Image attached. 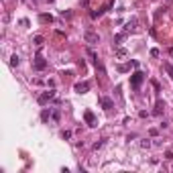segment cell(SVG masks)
I'll return each instance as SVG.
<instances>
[{
    "mask_svg": "<svg viewBox=\"0 0 173 173\" xmlns=\"http://www.w3.org/2000/svg\"><path fill=\"white\" fill-rule=\"evenodd\" d=\"M143 79H145V74L137 69V71L130 75V86H133L134 90H138V88H141V84H143Z\"/></svg>",
    "mask_w": 173,
    "mask_h": 173,
    "instance_id": "obj_1",
    "label": "cell"
},
{
    "mask_svg": "<svg viewBox=\"0 0 173 173\" xmlns=\"http://www.w3.org/2000/svg\"><path fill=\"white\" fill-rule=\"evenodd\" d=\"M53 100H55V92H53V90H49V92H43V94L37 98V102H39L41 106H47V104L53 102Z\"/></svg>",
    "mask_w": 173,
    "mask_h": 173,
    "instance_id": "obj_2",
    "label": "cell"
},
{
    "mask_svg": "<svg viewBox=\"0 0 173 173\" xmlns=\"http://www.w3.org/2000/svg\"><path fill=\"white\" fill-rule=\"evenodd\" d=\"M33 67L37 69V71H43L45 67H47V61H45V57L41 53H37L35 55V61H33Z\"/></svg>",
    "mask_w": 173,
    "mask_h": 173,
    "instance_id": "obj_3",
    "label": "cell"
},
{
    "mask_svg": "<svg viewBox=\"0 0 173 173\" xmlns=\"http://www.w3.org/2000/svg\"><path fill=\"white\" fill-rule=\"evenodd\" d=\"M84 41H86V43H90V45H96V43H100V37H98V33L86 31V33H84Z\"/></svg>",
    "mask_w": 173,
    "mask_h": 173,
    "instance_id": "obj_4",
    "label": "cell"
},
{
    "mask_svg": "<svg viewBox=\"0 0 173 173\" xmlns=\"http://www.w3.org/2000/svg\"><path fill=\"white\" fill-rule=\"evenodd\" d=\"M84 120L90 124V126H98V122H96V116H94V112H92V110H86V112H84Z\"/></svg>",
    "mask_w": 173,
    "mask_h": 173,
    "instance_id": "obj_5",
    "label": "cell"
},
{
    "mask_svg": "<svg viewBox=\"0 0 173 173\" xmlns=\"http://www.w3.org/2000/svg\"><path fill=\"white\" fill-rule=\"evenodd\" d=\"M74 90L78 94H86V92H90V82H79V84L74 86Z\"/></svg>",
    "mask_w": 173,
    "mask_h": 173,
    "instance_id": "obj_6",
    "label": "cell"
},
{
    "mask_svg": "<svg viewBox=\"0 0 173 173\" xmlns=\"http://www.w3.org/2000/svg\"><path fill=\"white\" fill-rule=\"evenodd\" d=\"M137 25H138V20L137 19H130L126 25H124V33H134L137 31Z\"/></svg>",
    "mask_w": 173,
    "mask_h": 173,
    "instance_id": "obj_7",
    "label": "cell"
},
{
    "mask_svg": "<svg viewBox=\"0 0 173 173\" xmlns=\"http://www.w3.org/2000/svg\"><path fill=\"white\" fill-rule=\"evenodd\" d=\"M163 110H165V102L163 100H157V102H155V110H153V114H163Z\"/></svg>",
    "mask_w": 173,
    "mask_h": 173,
    "instance_id": "obj_8",
    "label": "cell"
},
{
    "mask_svg": "<svg viewBox=\"0 0 173 173\" xmlns=\"http://www.w3.org/2000/svg\"><path fill=\"white\" fill-rule=\"evenodd\" d=\"M100 104H102V108H104V110H110V108H114V102H112L110 98H104V96L100 98Z\"/></svg>",
    "mask_w": 173,
    "mask_h": 173,
    "instance_id": "obj_9",
    "label": "cell"
},
{
    "mask_svg": "<svg viewBox=\"0 0 173 173\" xmlns=\"http://www.w3.org/2000/svg\"><path fill=\"white\" fill-rule=\"evenodd\" d=\"M130 67H138V61H130V63H122V65H118V71H129Z\"/></svg>",
    "mask_w": 173,
    "mask_h": 173,
    "instance_id": "obj_10",
    "label": "cell"
},
{
    "mask_svg": "<svg viewBox=\"0 0 173 173\" xmlns=\"http://www.w3.org/2000/svg\"><path fill=\"white\" fill-rule=\"evenodd\" d=\"M39 20L43 25H51V23H53V16L51 15H39Z\"/></svg>",
    "mask_w": 173,
    "mask_h": 173,
    "instance_id": "obj_11",
    "label": "cell"
},
{
    "mask_svg": "<svg viewBox=\"0 0 173 173\" xmlns=\"http://www.w3.org/2000/svg\"><path fill=\"white\" fill-rule=\"evenodd\" d=\"M49 118H51V110H43V112H41V120H43V122H47Z\"/></svg>",
    "mask_w": 173,
    "mask_h": 173,
    "instance_id": "obj_12",
    "label": "cell"
},
{
    "mask_svg": "<svg viewBox=\"0 0 173 173\" xmlns=\"http://www.w3.org/2000/svg\"><path fill=\"white\" fill-rule=\"evenodd\" d=\"M124 35H126V33H118V35H116V37H114V45H120V43H122Z\"/></svg>",
    "mask_w": 173,
    "mask_h": 173,
    "instance_id": "obj_13",
    "label": "cell"
},
{
    "mask_svg": "<svg viewBox=\"0 0 173 173\" xmlns=\"http://www.w3.org/2000/svg\"><path fill=\"white\" fill-rule=\"evenodd\" d=\"M126 49H116V57H118V59H124V57H126Z\"/></svg>",
    "mask_w": 173,
    "mask_h": 173,
    "instance_id": "obj_14",
    "label": "cell"
},
{
    "mask_svg": "<svg viewBox=\"0 0 173 173\" xmlns=\"http://www.w3.org/2000/svg\"><path fill=\"white\" fill-rule=\"evenodd\" d=\"M19 55H12V57H10V65H12V67H16V65H19Z\"/></svg>",
    "mask_w": 173,
    "mask_h": 173,
    "instance_id": "obj_15",
    "label": "cell"
},
{
    "mask_svg": "<svg viewBox=\"0 0 173 173\" xmlns=\"http://www.w3.org/2000/svg\"><path fill=\"white\" fill-rule=\"evenodd\" d=\"M165 69H167L169 78H173V65H171V63H165Z\"/></svg>",
    "mask_w": 173,
    "mask_h": 173,
    "instance_id": "obj_16",
    "label": "cell"
},
{
    "mask_svg": "<svg viewBox=\"0 0 173 173\" xmlns=\"http://www.w3.org/2000/svg\"><path fill=\"white\" fill-rule=\"evenodd\" d=\"M33 41H35V45H43V37H41V35H37Z\"/></svg>",
    "mask_w": 173,
    "mask_h": 173,
    "instance_id": "obj_17",
    "label": "cell"
},
{
    "mask_svg": "<svg viewBox=\"0 0 173 173\" xmlns=\"http://www.w3.org/2000/svg\"><path fill=\"white\" fill-rule=\"evenodd\" d=\"M141 147H143V149H149V147H151V141H141Z\"/></svg>",
    "mask_w": 173,
    "mask_h": 173,
    "instance_id": "obj_18",
    "label": "cell"
},
{
    "mask_svg": "<svg viewBox=\"0 0 173 173\" xmlns=\"http://www.w3.org/2000/svg\"><path fill=\"white\" fill-rule=\"evenodd\" d=\"M61 137H63V138H69V137H71V133H69V130H63V133H61Z\"/></svg>",
    "mask_w": 173,
    "mask_h": 173,
    "instance_id": "obj_19",
    "label": "cell"
},
{
    "mask_svg": "<svg viewBox=\"0 0 173 173\" xmlns=\"http://www.w3.org/2000/svg\"><path fill=\"white\" fill-rule=\"evenodd\" d=\"M151 55H153V57H159V49H151Z\"/></svg>",
    "mask_w": 173,
    "mask_h": 173,
    "instance_id": "obj_20",
    "label": "cell"
},
{
    "mask_svg": "<svg viewBox=\"0 0 173 173\" xmlns=\"http://www.w3.org/2000/svg\"><path fill=\"white\" fill-rule=\"evenodd\" d=\"M169 53H171V57H173V47H171V49H169Z\"/></svg>",
    "mask_w": 173,
    "mask_h": 173,
    "instance_id": "obj_21",
    "label": "cell"
}]
</instances>
